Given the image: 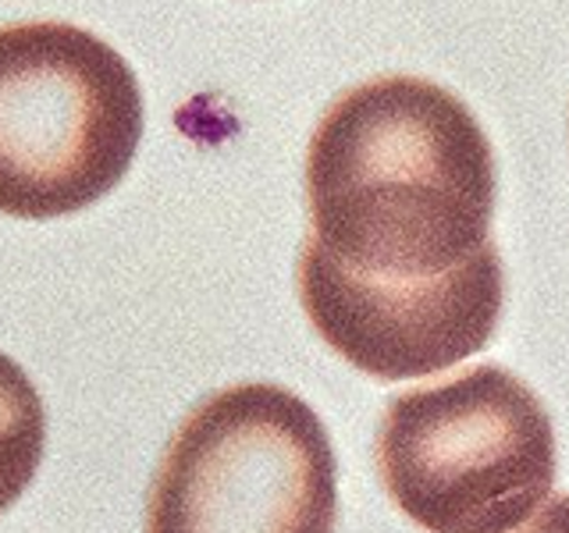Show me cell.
I'll list each match as a JSON object with an SVG mask.
<instances>
[{
  "mask_svg": "<svg viewBox=\"0 0 569 533\" xmlns=\"http://www.w3.org/2000/svg\"><path fill=\"white\" fill-rule=\"evenodd\" d=\"M307 207L299 302L356 370L413 381L491 342L495 153L456 93L385 76L338 97L307 150Z\"/></svg>",
  "mask_w": 569,
  "mask_h": 533,
  "instance_id": "cell-1",
  "label": "cell"
},
{
  "mask_svg": "<svg viewBox=\"0 0 569 533\" xmlns=\"http://www.w3.org/2000/svg\"><path fill=\"white\" fill-rule=\"evenodd\" d=\"M132 64L71 22L0 26V213L68 218L103 200L142 139Z\"/></svg>",
  "mask_w": 569,
  "mask_h": 533,
  "instance_id": "cell-2",
  "label": "cell"
},
{
  "mask_svg": "<svg viewBox=\"0 0 569 533\" xmlns=\"http://www.w3.org/2000/svg\"><path fill=\"white\" fill-rule=\"evenodd\" d=\"M378 470L427 533H509L556 487V431L520 378L470 366L388 402Z\"/></svg>",
  "mask_w": 569,
  "mask_h": 533,
  "instance_id": "cell-3",
  "label": "cell"
},
{
  "mask_svg": "<svg viewBox=\"0 0 569 533\" xmlns=\"http://www.w3.org/2000/svg\"><path fill=\"white\" fill-rule=\"evenodd\" d=\"M338 462L313 409L278 384H231L174 431L147 533H335Z\"/></svg>",
  "mask_w": 569,
  "mask_h": 533,
  "instance_id": "cell-4",
  "label": "cell"
},
{
  "mask_svg": "<svg viewBox=\"0 0 569 533\" xmlns=\"http://www.w3.org/2000/svg\"><path fill=\"white\" fill-rule=\"evenodd\" d=\"M47 449V409L29 373L0 352V512L32 484Z\"/></svg>",
  "mask_w": 569,
  "mask_h": 533,
  "instance_id": "cell-5",
  "label": "cell"
},
{
  "mask_svg": "<svg viewBox=\"0 0 569 533\" xmlns=\"http://www.w3.org/2000/svg\"><path fill=\"white\" fill-rule=\"evenodd\" d=\"M520 533H569V494L548 497V505Z\"/></svg>",
  "mask_w": 569,
  "mask_h": 533,
  "instance_id": "cell-6",
  "label": "cell"
}]
</instances>
